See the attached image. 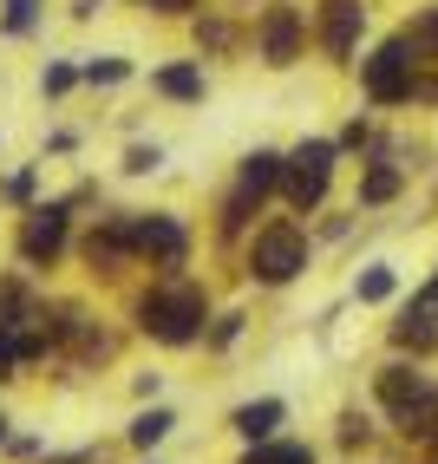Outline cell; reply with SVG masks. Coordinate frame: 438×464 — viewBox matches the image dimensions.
<instances>
[{"label": "cell", "mask_w": 438, "mask_h": 464, "mask_svg": "<svg viewBox=\"0 0 438 464\" xmlns=\"http://www.w3.org/2000/svg\"><path fill=\"white\" fill-rule=\"evenodd\" d=\"M281 170H288V158H281V150H248L242 170H236V183H248L256 197H275V190H281Z\"/></svg>", "instance_id": "13"}, {"label": "cell", "mask_w": 438, "mask_h": 464, "mask_svg": "<svg viewBox=\"0 0 438 464\" xmlns=\"http://www.w3.org/2000/svg\"><path fill=\"white\" fill-rule=\"evenodd\" d=\"M131 236H138V256H151V262H164V268H177L183 256H190V229L177 223V216H131Z\"/></svg>", "instance_id": "7"}, {"label": "cell", "mask_w": 438, "mask_h": 464, "mask_svg": "<svg viewBox=\"0 0 438 464\" xmlns=\"http://www.w3.org/2000/svg\"><path fill=\"white\" fill-rule=\"evenodd\" d=\"M158 14H190V0H151Z\"/></svg>", "instance_id": "28"}, {"label": "cell", "mask_w": 438, "mask_h": 464, "mask_svg": "<svg viewBox=\"0 0 438 464\" xmlns=\"http://www.w3.org/2000/svg\"><path fill=\"white\" fill-rule=\"evenodd\" d=\"M334 158H340V144H327V138H307V144H295V150H288V170H281V197H288L301 216H307V209H321L327 183H334Z\"/></svg>", "instance_id": "3"}, {"label": "cell", "mask_w": 438, "mask_h": 464, "mask_svg": "<svg viewBox=\"0 0 438 464\" xmlns=\"http://www.w3.org/2000/svg\"><path fill=\"white\" fill-rule=\"evenodd\" d=\"M301 268H307V236H301L295 223H268V229H256V242H248V282L288 288Z\"/></svg>", "instance_id": "2"}, {"label": "cell", "mask_w": 438, "mask_h": 464, "mask_svg": "<svg viewBox=\"0 0 438 464\" xmlns=\"http://www.w3.org/2000/svg\"><path fill=\"white\" fill-rule=\"evenodd\" d=\"M399 183H405V177H399L393 164H373L366 183H360V203H393V197H399Z\"/></svg>", "instance_id": "16"}, {"label": "cell", "mask_w": 438, "mask_h": 464, "mask_svg": "<svg viewBox=\"0 0 438 464\" xmlns=\"http://www.w3.org/2000/svg\"><path fill=\"white\" fill-rule=\"evenodd\" d=\"M281 419H288V406H281V399H248V406H236V431H242V439L248 445H262V439H275V425Z\"/></svg>", "instance_id": "11"}, {"label": "cell", "mask_w": 438, "mask_h": 464, "mask_svg": "<svg viewBox=\"0 0 438 464\" xmlns=\"http://www.w3.org/2000/svg\"><path fill=\"white\" fill-rule=\"evenodd\" d=\"M26 197H34V170H14L7 177V203H26Z\"/></svg>", "instance_id": "25"}, {"label": "cell", "mask_w": 438, "mask_h": 464, "mask_svg": "<svg viewBox=\"0 0 438 464\" xmlns=\"http://www.w3.org/2000/svg\"><path fill=\"white\" fill-rule=\"evenodd\" d=\"M432 288H438V282H432Z\"/></svg>", "instance_id": "31"}, {"label": "cell", "mask_w": 438, "mask_h": 464, "mask_svg": "<svg viewBox=\"0 0 438 464\" xmlns=\"http://www.w3.org/2000/svg\"><path fill=\"white\" fill-rule=\"evenodd\" d=\"M242 464H315V451H307V445H268V439H262Z\"/></svg>", "instance_id": "17"}, {"label": "cell", "mask_w": 438, "mask_h": 464, "mask_svg": "<svg viewBox=\"0 0 438 464\" xmlns=\"http://www.w3.org/2000/svg\"><path fill=\"white\" fill-rule=\"evenodd\" d=\"M170 425H177V419H170L164 406H151V412H144V419L131 425V445H144V451H151V445H158V439H164V431H170Z\"/></svg>", "instance_id": "19"}, {"label": "cell", "mask_w": 438, "mask_h": 464, "mask_svg": "<svg viewBox=\"0 0 438 464\" xmlns=\"http://www.w3.org/2000/svg\"><path fill=\"white\" fill-rule=\"evenodd\" d=\"M354 295H360V301H386V295H393V268H386V262H373L360 282H354Z\"/></svg>", "instance_id": "20"}, {"label": "cell", "mask_w": 438, "mask_h": 464, "mask_svg": "<svg viewBox=\"0 0 438 464\" xmlns=\"http://www.w3.org/2000/svg\"><path fill=\"white\" fill-rule=\"evenodd\" d=\"M393 334L405 340V347H432V340H438V288H425L413 307H405V321Z\"/></svg>", "instance_id": "12"}, {"label": "cell", "mask_w": 438, "mask_h": 464, "mask_svg": "<svg viewBox=\"0 0 438 464\" xmlns=\"http://www.w3.org/2000/svg\"><path fill=\"white\" fill-rule=\"evenodd\" d=\"M301 46H307V20H301V7H288V0H281V7H268L262 20H256V53H262V66H295L301 59Z\"/></svg>", "instance_id": "5"}, {"label": "cell", "mask_w": 438, "mask_h": 464, "mask_svg": "<svg viewBox=\"0 0 438 464\" xmlns=\"http://www.w3.org/2000/svg\"><path fill=\"white\" fill-rule=\"evenodd\" d=\"M79 79H85V66H66V59H53V66L40 72V92H46V99H66Z\"/></svg>", "instance_id": "18"}, {"label": "cell", "mask_w": 438, "mask_h": 464, "mask_svg": "<svg viewBox=\"0 0 438 464\" xmlns=\"http://www.w3.org/2000/svg\"><path fill=\"white\" fill-rule=\"evenodd\" d=\"M360 26H366V7H360V0H327V7H321V46H327L334 59H347V53L360 46Z\"/></svg>", "instance_id": "9"}, {"label": "cell", "mask_w": 438, "mask_h": 464, "mask_svg": "<svg viewBox=\"0 0 438 464\" xmlns=\"http://www.w3.org/2000/svg\"><path fill=\"white\" fill-rule=\"evenodd\" d=\"M34 20H40V7H34V0H7V14H0V26H7L14 40H26V34H34Z\"/></svg>", "instance_id": "21"}, {"label": "cell", "mask_w": 438, "mask_h": 464, "mask_svg": "<svg viewBox=\"0 0 438 464\" xmlns=\"http://www.w3.org/2000/svg\"><path fill=\"white\" fill-rule=\"evenodd\" d=\"M203 321H209V301L203 288L177 282V288H151L138 301V327L151 340H164V347H190V340H203Z\"/></svg>", "instance_id": "1"}, {"label": "cell", "mask_w": 438, "mask_h": 464, "mask_svg": "<svg viewBox=\"0 0 438 464\" xmlns=\"http://www.w3.org/2000/svg\"><path fill=\"white\" fill-rule=\"evenodd\" d=\"M131 256H138L131 216H105V223L85 236V262H92V268H118V262H131Z\"/></svg>", "instance_id": "8"}, {"label": "cell", "mask_w": 438, "mask_h": 464, "mask_svg": "<svg viewBox=\"0 0 438 464\" xmlns=\"http://www.w3.org/2000/svg\"><path fill=\"white\" fill-rule=\"evenodd\" d=\"M59 249H66V203L26 209V223H20V262L26 268H46Z\"/></svg>", "instance_id": "6"}, {"label": "cell", "mask_w": 438, "mask_h": 464, "mask_svg": "<svg viewBox=\"0 0 438 464\" xmlns=\"http://www.w3.org/2000/svg\"><path fill=\"white\" fill-rule=\"evenodd\" d=\"M158 164H164V150H158V144H131V150H124V170H131V177H151Z\"/></svg>", "instance_id": "23"}, {"label": "cell", "mask_w": 438, "mask_h": 464, "mask_svg": "<svg viewBox=\"0 0 438 464\" xmlns=\"http://www.w3.org/2000/svg\"><path fill=\"white\" fill-rule=\"evenodd\" d=\"M0 439H7V419H0Z\"/></svg>", "instance_id": "30"}, {"label": "cell", "mask_w": 438, "mask_h": 464, "mask_svg": "<svg viewBox=\"0 0 438 464\" xmlns=\"http://www.w3.org/2000/svg\"><path fill=\"white\" fill-rule=\"evenodd\" d=\"M151 92H158V99H177V105H197L209 85H203V66H190V59H170V66L151 72Z\"/></svg>", "instance_id": "10"}, {"label": "cell", "mask_w": 438, "mask_h": 464, "mask_svg": "<svg viewBox=\"0 0 438 464\" xmlns=\"http://www.w3.org/2000/svg\"><path fill=\"white\" fill-rule=\"evenodd\" d=\"M432 464H438V439H432Z\"/></svg>", "instance_id": "29"}, {"label": "cell", "mask_w": 438, "mask_h": 464, "mask_svg": "<svg viewBox=\"0 0 438 464\" xmlns=\"http://www.w3.org/2000/svg\"><path fill=\"white\" fill-rule=\"evenodd\" d=\"M124 79H131L124 59H92V66H85V85H124Z\"/></svg>", "instance_id": "22"}, {"label": "cell", "mask_w": 438, "mask_h": 464, "mask_svg": "<svg viewBox=\"0 0 438 464\" xmlns=\"http://www.w3.org/2000/svg\"><path fill=\"white\" fill-rule=\"evenodd\" d=\"M413 66H419V46H413V34H399V40H386L380 53L360 66V85H366V99L373 105H405L413 99Z\"/></svg>", "instance_id": "4"}, {"label": "cell", "mask_w": 438, "mask_h": 464, "mask_svg": "<svg viewBox=\"0 0 438 464\" xmlns=\"http://www.w3.org/2000/svg\"><path fill=\"white\" fill-rule=\"evenodd\" d=\"M40 464H99L92 451H66V458H40Z\"/></svg>", "instance_id": "27"}, {"label": "cell", "mask_w": 438, "mask_h": 464, "mask_svg": "<svg viewBox=\"0 0 438 464\" xmlns=\"http://www.w3.org/2000/svg\"><path fill=\"white\" fill-rule=\"evenodd\" d=\"M236 334H242V314H223V321H216V327H209V347H229V340H236Z\"/></svg>", "instance_id": "24"}, {"label": "cell", "mask_w": 438, "mask_h": 464, "mask_svg": "<svg viewBox=\"0 0 438 464\" xmlns=\"http://www.w3.org/2000/svg\"><path fill=\"white\" fill-rule=\"evenodd\" d=\"M256 209H262V197L248 190V183H236V190L223 197V216H216V229H223V236H242V229H248V216H256Z\"/></svg>", "instance_id": "15"}, {"label": "cell", "mask_w": 438, "mask_h": 464, "mask_svg": "<svg viewBox=\"0 0 438 464\" xmlns=\"http://www.w3.org/2000/svg\"><path fill=\"white\" fill-rule=\"evenodd\" d=\"M425 392V380L413 373V366H386V373H380V399H386V406H393V419L405 412V406H413V399Z\"/></svg>", "instance_id": "14"}, {"label": "cell", "mask_w": 438, "mask_h": 464, "mask_svg": "<svg viewBox=\"0 0 438 464\" xmlns=\"http://www.w3.org/2000/svg\"><path fill=\"white\" fill-rule=\"evenodd\" d=\"M413 46H438V7H432V14L413 26Z\"/></svg>", "instance_id": "26"}]
</instances>
